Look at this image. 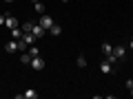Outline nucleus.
I'll return each mask as SVG.
<instances>
[{
  "instance_id": "20e7f679",
  "label": "nucleus",
  "mask_w": 133,
  "mask_h": 99,
  "mask_svg": "<svg viewBox=\"0 0 133 99\" xmlns=\"http://www.w3.org/2000/svg\"><path fill=\"white\" fill-rule=\"evenodd\" d=\"M31 33H33V35H36V38H44V33H47V31H44V29L42 27H40V24L38 22H33V27H31Z\"/></svg>"
},
{
  "instance_id": "39448f33",
  "label": "nucleus",
  "mask_w": 133,
  "mask_h": 99,
  "mask_svg": "<svg viewBox=\"0 0 133 99\" xmlns=\"http://www.w3.org/2000/svg\"><path fill=\"white\" fill-rule=\"evenodd\" d=\"M18 99H38V93H36L33 88H29V90H24V93H20Z\"/></svg>"
},
{
  "instance_id": "6ab92c4d",
  "label": "nucleus",
  "mask_w": 133,
  "mask_h": 99,
  "mask_svg": "<svg viewBox=\"0 0 133 99\" xmlns=\"http://www.w3.org/2000/svg\"><path fill=\"white\" fill-rule=\"evenodd\" d=\"M129 48H131V51H133V40H131V42H129Z\"/></svg>"
},
{
  "instance_id": "f03ea898",
  "label": "nucleus",
  "mask_w": 133,
  "mask_h": 99,
  "mask_svg": "<svg viewBox=\"0 0 133 99\" xmlns=\"http://www.w3.org/2000/svg\"><path fill=\"white\" fill-rule=\"evenodd\" d=\"M5 24H7L9 29H18V27H20V22H18L11 13H5Z\"/></svg>"
},
{
  "instance_id": "9d476101",
  "label": "nucleus",
  "mask_w": 133,
  "mask_h": 99,
  "mask_svg": "<svg viewBox=\"0 0 133 99\" xmlns=\"http://www.w3.org/2000/svg\"><path fill=\"white\" fill-rule=\"evenodd\" d=\"M49 33H51V35H56V38H58V35H60V33H62V27H60V24H56V22H53V24H51V29H49Z\"/></svg>"
},
{
  "instance_id": "0eeeda50",
  "label": "nucleus",
  "mask_w": 133,
  "mask_h": 99,
  "mask_svg": "<svg viewBox=\"0 0 133 99\" xmlns=\"http://www.w3.org/2000/svg\"><path fill=\"white\" fill-rule=\"evenodd\" d=\"M5 51H7V53H18V40L7 42V44H5Z\"/></svg>"
},
{
  "instance_id": "a211bd4d",
  "label": "nucleus",
  "mask_w": 133,
  "mask_h": 99,
  "mask_svg": "<svg viewBox=\"0 0 133 99\" xmlns=\"http://www.w3.org/2000/svg\"><path fill=\"white\" fill-rule=\"evenodd\" d=\"M0 24H5V13H0Z\"/></svg>"
},
{
  "instance_id": "4be33fe9",
  "label": "nucleus",
  "mask_w": 133,
  "mask_h": 99,
  "mask_svg": "<svg viewBox=\"0 0 133 99\" xmlns=\"http://www.w3.org/2000/svg\"><path fill=\"white\" fill-rule=\"evenodd\" d=\"M62 2H69V0H62Z\"/></svg>"
},
{
  "instance_id": "f257e3e1",
  "label": "nucleus",
  "mask_w": 133,
  "mask_h": 99,
  "mask_svg": "<svg viewBox=\"0 0 133 99\" xmlns=\"http://www.w3.org/2000/svg\"><path fill=\"white\" fill-rule=\"evenodd\" d=\"M38 24L44 29V31H49V29H51V24H53V18H51L49 13H40V20H38Z\"/></svg>"
},
{
  "instance_id": "ddd939ff",
  "label": "nucleus",
  "mask_w": 133,
  "mask_h": 99,
  "mask_svg": "<svg viewBox=\"0 0 133 99\" xmlns=\"http://www.w3.org/2000/svg\"><path fill=\"white\" fill-rule=\"evenodd\" d=\"M20 62H22V64H31V55H29L27 51H24V53H20Z\"/></svg>"
},
{
  "instance_id": "f8f14e48",
  "label": "nucleus",
  "mask_w": 133,
  "mask_h": 99,
  "mask_svg": "<svg viewBox=\"0 0 133 99\" xmlns=\"http://www.w3.org/2000/svg\"><path fill=\"white\" fill-rule=\"evenodd\" d=\"M11 35H14V40H20V38H22V35H24V33H22V29H11Z\"/></svg>"
},
{
  "instance_id": "7ed1b4c3",
  "label": "nucleus",
  "mask_w": 133,
  "mask_h": 99,
  "mask_svg": "<svg viewBox=\"0 0 133 99\" xmlns=\"http://www.w3.org/2000/svg\"><path fill=\"white\" fill-rule=\"evenodd\" d=\"M31 68H33V71H42V68H44V60H42V57H31Z\"/></svg>"
},
{
  "instance_id": "6e6552de",
  "label": "nucleus",
  "mask_w": 133,
  "mask_h": 99,
  "mask_svg": "<svg viewBox=\"0 0 133 99\" xmlns=\"http://www.w3.org/2000/svg\"><path fill=\"white\" fill-rule=\"evenodd\" d=\"M20 40H24V42H27L29 46H31V44H36V40H38V38H36L33 33H24V35H22V38H20Z\"/></svg>"
},
{
  "instance_id": "dca6fc26",
  "label": "nucleus",
  "mask_w": 133,
  "mask_h": 99,
  "mask_svg": "<svg viewBox=\"0 0 133 99\" xmlns=\"http://www.w3.org/2000/svg\"><path fill=\"white\" fill-rule=\"evenodd\" d=\"M78 66H80V68H84V66H87V57L84 55H78Z\"/></svg>"
},
{
  "instance_id": "f3484780",
  "label": "nucleus",
  "mask_w": 133,
  "mask_h": 99,
  "mask_svg": "<svg viewBox=\"0 0 133 99\" xmlns=\"http://www.w3.org/2000/svg\"><path fill=\"white\" fill-rule=\"evenodd\" d=\"M127 88H129V90L133 88V79H127Z\"/></svg>"
},
{
  "instance_id": "4468645a",
  "label": "nucleus",
  "mask_w": 133,
  "mask_h": 99,
  "mask_svg": "<svg viewBox=\"0 0 133 99\" xmlns=\"http://www.w3.org/2000/svg\"><path fill=\"white\" fill-rule=\"evenodd\" d=\"M31 27H33V22H22V24H20L22 33H31Z\"/></svg>"
},
{
  "instance_id": "412c9836",
  "label": "nucleus",
  "mask_w": 133,
  "mask_h": 99,
  "mask_svg": "<svg viewBox=\"0 0 133 99\" xmlns=\"http://www.w3.org/2000/svg\"><path fill=\"white\" fill-rule=\"evenodd\" d=\"M129 93H131V97H133V88H131V90H129Z\"/></svg>"
},
{
  "instance_id": "9b49d317",
  "label": "nucleus",
  "mask_w": 133,
  "mask_h": 99,
  "mask_svg": "<svg viewBox=\"0 0 133 99\" xmlns=\"http://www.w3.org/2000/svg\"><path fill=\"white\" fill-rule=\"evenodd\" d=\"M27 53H29V55H31V57H38V55H40V48L36 46V44H31V46H29V51H27Z\"/></svg>"
},
{
  "instance_id": "aec40b11",
  "label": "nucleus",
  "mask_w": 133,
  "mask_h": 99,
  "mask_svg": "<svg viewBox=\"0 0 133 99\" xmlns=\"http://www.w3.org/2000/svg\"><path fill=\"white\" fill-rule=\"evenodd\" d=\"M5 2H7V5H11V2H14V0H5Z\"/></svg>"
},
{
  "instance_id": "1a4fd4ad",
  "label": "nucleus",
  "mask_w": 133,
  "mask_h": 99,
  "mask_svg": "<svg viewBox=\"0 0 133 99\" xmlns=\"http://www.w3.org/2000/svg\"><path fill=\"white\" fill-rule=\"evenodd\" d=\"M111 53H113V46H111L109 42H102V55H104V57H109Z\"/></svg>"
},
{
  "instance_id": "2eb2a0df",
  "label": "nucleus",
  "mask_w": 133,
  "mask_h": 99,
  "mask_svg": "<svg viewBox=\"0 0 133 99\" xmlns=\"http://www.w3.org/2000/svg\"><path fill=\"white\" fill-rule=\"evenodd\" d=\"M33 9L38 11V13H44V5L40 2V0H38V2H33Z\"/></svg>"
},
{
  "instance_id": "423d86ee",
  "label": "nucleus",
  "mask_w": 133,
  "mask_h": 99,
  "mask_svg": "<svg viewBox=\"0 0 133 99\" xmlns=\"http://www.w3.org/2000/svg\"><path fill=\"white\" fill-rule=\"evenodd\" d=\"M100 71L104 73V75H109V73L113 71V64H111L109 60H102V62H100Z\"/></svg>"
}]
</instances>
